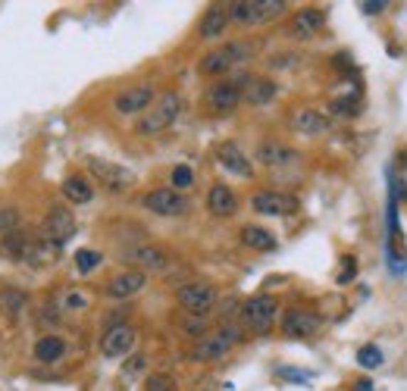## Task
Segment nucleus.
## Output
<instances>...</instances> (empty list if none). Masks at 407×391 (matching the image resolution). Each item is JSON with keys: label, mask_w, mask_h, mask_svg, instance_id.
<instances>
[{"label": "nucleus", "mask_w": 407, "mask_h": 391, "mask_svg": "<svg viewBox=\"0 0 407 391\" xmlns=\"http://www.w3.org/2000/svg\"><path fill=\"white\" fill-rule=\"evenodd\" d=\"M179 109H182V97H179L176 91H163L160 97L141 113V119L135 122V132L138 135H144V138L160 135V132H166L169 125L176 122Z\"/></svg>", "instance_id": "1"}, {"label": "nucleus", "mask_w": 407, "mask_h": 391, "mask_svg": "<svg viewBox=\"0 0 407 391\" xmlns=\"http://www.w3.org/2000/svg\"><path fill=\"white\" fill-rule=\"evenodd\" d=\"M285 0H235L229 4V19L238 26H263L285 13Z\"/></svg>", "instance_id": "2"}, {"label": "nucleus", "mask_w": 407, "mask_h": 391, "mask_svg": "<svg viewBox=\"0 0 407 391\" xmlns=\"http://www.w3.org/2000/svg\"><path fill=\"white\" fill-rule=\"evenodd\" d=\"M238 341H241V328L238 326H219V328H213V332L204 335V338H198V344L191 348V360H201V363L219 360V357L229 354Z\"/></svg>", "instance_id": "3"}, {"label": "nucleus", "mask_w": 407, "mask_h": 391, "mask_svg": "<svg viewBox=\"0 0 407 391\" xmlns=\"http://www.w3.org/2000/svg\"><path fill=\"white\" fill-rule=\"evenodd\" d=\"M85 166H88V172L94 176V182H100L107 191H113V194H122V191H129V188L135 185V172L120 166V163H110V160H104V156H88Z\"/></svg>", "instance_id": "4"}, {"label": "nucleus", "mask_w": 407, "mask_h": 391, "mask_svg": "<svg viewBox=\"0 0 407 391\" xmlns=\"http://www.w3.org/2000/svg\"><path fill=\"white\" fill-rule=\"evenodd\" d=\"M250 53H254V44H248V41H232V44L219 47V50H210L207 57L201 60V73H204V75H223V73H229L232 66L245 63Z\"/></svg>", "instance_id": "5"}, {"label": "nucleus", "mask_w": 407, "mask_h": 391, "mask_svg": "<svg viewBox=\"0 0 407 391\" xmlns=\"http://www.w3.org/2000/svg\"><path fill=\"white\" fill-rule=\"evenodd\" d=\"M176 301L185 313L204 319L210 310L216 307V288L210 285V282H188V285H182L176 291Z\"/></svg>", "instance_id": "6"}, {"label": "nucleus", "mask_w": 407, "mask_h": 391, "mask_svg": "<svg viewBox=\"0 0 407 391\" xmlns=\"http://www.w3.org/2000/svg\"><path fill=\"white\" fill-rule=\"evenodd\" d=\"M279 313V301L273 294H254L241 304V323H245L250 332H266L273 326Z\"/></svg>", "instance_id": "7"}, {"label": "nucleus", "mask_w": 407, "mask_h": 391, "mask_svg": "<svg viewBox=\"0 0 407 391\" xmlns=\"http://www.w3.org/2000/svg\"><path fill=\"white\" fill-rule=\"evenodd\" d=\"M241 88H245V75L219 78V82L210 85L204 100H207V107L213 109V113H232V109L241 104Z\"/></svg>", "instance_id": "8"}, {"label": "nucleus", "mask_w": 407, "mask_h": 391, "mask_svg": "<svg viewBox=\"0 0 407 391\" xmlns=\"http://www.w3.org/2000/svg\"><path fill=\"white\" fill-rule=\"evenodd\" d=\"M141 207L151 210L157 216H182L188 213V198L172 191V188H154V191H147L141 198Z\"/></svg>", "instance_id": "9"}, {"label": "nucleus", "mask_w": 407, "mask_h": 391, "mask_svg": "<svg viewBox=\"0 0 407 391\" xmlns=\"http://www.w3.org/2000/svg\"><path fill=\"white\" fill-rule=\"evenodd\" d=\"M73 235H75V219H73V213H69L66 207H53L51 213L44 216V223H41V238L44 241L63 247Z\"/></svg>", "instance_id": "10"}, {"label": "nucleus", "mask_w": 407, "mask_h": 391, "mask_svg": "<svg viewBox=\"0 0 407 391\" xmlns=\"http://www.w3.org/2000/svg\"><path fill=\"white\" fill-rule=\"evenodd\" d=\"M154 100H157V91L151 88V85H132V88H125V91L116 94L113 109L120 116H138V113H144Z\"/></svg>", "instance_id": "11"}, {"label": "nucleus", "mask_w": 407, "mask_h": 391, "mask_svg": "<svg viewBox=\"0 0 407 391\" xmlns=\"http://www.w3.org/2000/svg\"><path fill=\"white\" fill-rule=\"evenodd\" d=\"M125 263L141 272H163L169 266V254L154 245H135V247H125Z\"/></svg>", "instance_id": "12"}, {"label": "nucleus", "mask_w": 407, "mask_h": 391, "mask_svg": "<svg viewBox=\"0 0 407 391\" xmlns=\"http://www.w3.org/2000/svg\"><path fill=\"white\" fill-rule=\"evenodd\" d=\"M135 348V328L129 323H120V326H110L104 332V338H100V354L107 360H120L125 357L129 350Z\"/></svg>", "instance_id": "13"}, {"label": "nucleus", "mask_w": 407, "mask_h": 391, "mask_svg": "<svg viewBox=\"0 0 407 391\" xmlns=\"http://www.w3.org/2000/svg\"><path fill=\"white\" fill-rule=\"evenodd\" d=\"M319 326H323L319 313L304 310V307H292L282 316V332L292 335V338H310V335L319 332Z\"/></svg>", "instance_id": "14"}, {"label": "nucleus", "mask_w": 407, "mask_h": 391, "mask_svg": "<svg viewBox=\"0 0 407 391\" xmlns=\"http://www.w3.org/2000/svg\"><path fill=\"white\" fill-rule=\"evenodd\" d=\"M250 207L263 216H288L297 210V200L292 194H282V191H257L250 198Z\"/></svg>", "instance_id": "15"}, {"label": "nucleus", "mask_w": 407, "mask_h": 391, "mask_svg": "<svg viewBox=\"0 0 407 391\" xmlns=\"http://www.w3.org/2000/svg\"><path fill=\"white\" fill-rule=\"evenodd\" d=\"M144 285H147V272L122 269V272H116V276L107 282V297H113V301H125V297L138 294Z\"/></svg>", "instance_id": "16"}, {"label": "nucleus", "mask_w": 407, "mask_h": 391, "mask_svg": "<svg viewBox=\"0 0 407 391\" xmlns=\"http://www.w3.org/2000/svg\"><path fill=\"white\" fill-rule=\"evenodd\" d=\"M216 163L226 172H232V176H241V178L254 176V166H250V160L245 156V151L235 144V141H223V144L216 147Z\"/></svg>", "instance_id": "17"}, {"label": "nucleus", "mask_w": 407, "mask_h": 391, "mask_svg": "<svg viewBox=\"0 0 407 391\" xmlns=\"http://www.w3.org/2000/svg\"><path fill=\"white\" fill-rule=\"evenodd\" d=\"M323 22H326V13L317 10V6L297 10L292 16V22H288V35H292L295 41H307V38H313L319 28H323Z\"/></svg>", "instance_id": "18"}, {"label": "nucleus", "mask_w": 407, "mask_h": 391, "mask_svg": "<svg viewBox=\"0 0 407 391\" xmlns=\"http://www.w3.org/2000/svg\"><path fill=\"white\" fill-rule=\"evenodd\" d=\"M276 82L263 75H245V88H241V100L248 107H266L273 97H276Z\"/></svg>", "instance_id": "19"}, {"label": "nucleus", "mask_w": 407, "mask_h": 391, "mask_svg": "<svg viewBox=\"0 0 407 391\" xmlns=\"http://www.w3.org/2000/svg\"><path fill=\"white\" fill-rule=\"evenodd\" d=\"M35 235H28L26 229H13L0 238V250L13 260H28L31 263V254H35Z\"/></svg>", "instance_id": "20"}, {"label": "nucleus", "mask_w": 407, "mask_h": 391, "mask_svg": "<svg viewBox=\"0 0 407 391\" xmlns=\"http://www.w3.org/2000/svg\"><path fill=\"white\" fill-rule=\"evenodd\" d=\"M207 210L213 216H232L235 210H238V198H235V191L229 185H213L207 191Z\"/></svg>", "instance_id": "21"}, {"label": "nucleus", "mask_w": 407, "mask_h": 391, "mask_svg": "<svg viewBox=\"0 0 407 391\" xmlns=\"http://www.w3.org/2000/svg\"><path fill=\"white\" fill-rule=\"evenodd\" d=\"M226 26H229V10H226V6H219V4H213L207 13L201 16L198 35L204 38V41H210V38H219V35H223Z\"/></svg>", "instance_id": "22"}, {"label": "nucleus", "mask_w": 407, "mask_h": 391, "mask_svg": "<svg viewBox=\"0 0 407 391\" xmlns=\"http://www.w3.org/2000/svg\"><path fill=\"white\" fill-rule=\"evenodd\" d=\"M295 132H301V135H323V132H329V116L319 113V109H313V107L297 109Z\"/></svg>", "instance_id": "23"}, {"label": "nucleus", "mask_w": 407, "mask_h": 391, "mask_svg": "<svg viewBox=\"0 0 407 391\" xmlns=\"http://www.w3.org/2000/svg\"><path fill=\"white\" fill-rule=\"evenodd\" d=\"M257 160H260L263 166H288V163L297 160V154L292 147L279 144V141H263V144L257 147Z\"/></svg>", "instance_id": "24"}, {"label": "nucleus", "mask_w": 407, "mask_h": 391, "mask_svg": "<svg viewBox=\"0 0 407 391\" xmlns=\"http://www.w3.org/2000/svg\"><path fill=\"white\" fill-rule=\"evenodd\" d=\"M31 357H35L38 363H57V360L66 357V341L57 338V335H44V338L35 341Z\"/></svg>", "instance_id": "25"}, {"label": "nucleus", "mask_w": 407, "mask_h": 391, "mask_svg": "<svg viewBox=\"0 0 407 391\" xmlns=\"http://www.w3.org/2000/svg\"><path fill=\"white\" fill-rule=\"evenodd\" d=\"M241 245L254 247V250H273L276 247V238H273V232L263 229V225H245V229H241Z\"/></svg>", "instance_id": "26"}, {"label": "nucleus", "mask_w": 407, "mask_h": 391, "mask_svg": "<svg viewBox=\"0 0 407 391\" xmlns=\"http://www.w3.org/2000/svg\"><path fill=\"white\" fill-rule=\"evenodd\" d=\"M63 194H66L73 203H88L94 198V188L88 178H82V176H69L66 182H63Z\"/></svg>", "instance_id": "27"}, {"label": "nucleus", "mask_w": 407, "mask_h": 391, "mask_svg": "<svg viewBox=\"0 0 407 391\" xmlns=\"http://www.w3.org/2000/svg\"><path fill=\"white\" fill-rule=\"evenodd\" d=\"M0 307L16 316V313H22L28 307V297L22 291H16V288H4V291H0Z\"/></svg>", "instance_id": "28"}, {"label": "nucleus", "mask_w": 407, "mask_h": 391, "mask_svg": "<svg viewBox=\"0 0 407 391\" xmlns=\"http://www.w3.org/2000/svg\"><path fill=\"white\" fill-rule=\"evenodd\" d=\"M357 363L364 366V370H379V366L386 363V357H382V350L376 348V344H364V348L357 350Z\"/></svg>", "instance_id": "29"}, {"label": "nucleus", "mask_w": 407, "mask_h": 391, "mask_svg": "<svg viewBox=\"0 0 407 391\" xmlns=\"http://www.w3.org/2000/svg\"><path fill=\"white\" fill-rule=\"evenodd\" d=\"M169 182H172V191H179V194L188 191V188L194 185V169L185 166V163H179V166L172 169V178H169Z\"/></svg>", "instance_id": "30"}, {"label": "nucleus", "mask_w": 407, "mask_h": 391, "mask_svg": "<svg viewBox=\"0 0 407 391\" xmlns=\"http://www.w3.org/2000/svg\"><path fill=\"white\" fill-rule=\"evenodd\" d=\"M100 260H104V257H100V250L82 247V250L75 254V269H78V272H91V269H97V266H100Z\"/></svg>", "instance_id": "31"}, {"label": "nucleus", "mask_w": 407, "mask_h": 391, "mask_svg": "<svg viewBox=\"0 0 407 391\" xmlns=\"http://www.w3.org/2000/svg\"><path fill=\"white\" fill-rule=\"evenodd\" d=\"M329 109H332L335 116H354L360 109V97L357 94H348V97H335L332 104H329Z\"/></svg>", "instance_id": "32"}, {"label": "nucleus", "mask_w": 407, "mask_h": 391, "mask_svg": "<svg viewBox=\"0 0 407 391\" xmlns=\"http://www.w3.org/2000/svg\"><path fill=\"white\" fill-rule=\"evenodd\" d=\"M19 229V210L16 207H0V235Z\"/></svg>", "instance_id": "33"}, {"label": "nucleus", "mask_w": 407, "mask_h": 391, "mask_svg": "<svg viewBox=\"0 0 407 391\" xmlns=\"http://www.w3.org/2000/svg\"><path fill=\"white\" fill-rule=\"evenodd\" d=\"M144 391H176V382H172V379H169V375L157 373V375H151V379H147V385H144Z\"/></svg>", "instance_id": "34"}, {"label": "nucleus", "mask_w": 407, "mask_h": 391, "mask_svg": "<svg viewBox=\"0 0 407 391\" xmlns=\"http://www.w3.org/2000/svg\"><path fill=\"white\" fill-rule=\"evenodd\" d=\"M354 276H357V260H354V257H344L342 272H339V285H348V282H354Z\"/></svg>", "instance_id": "35"}, {"label": "nucleus", "mask_w": 407, "mask_h": 391, "mask_svg": "<svg viewBox=\"0 0 407 391\" xmlns=\"http://www.w3.org/2000/svg\"><path fill=\"white\" fill-rule=\"evenodd\" d=\"M63 307H66V310H85V307H88V297L78 294V291H69L66 301H63Z\"/></svg>", "instance_id": "36"}, {"label": "nucleus", "mask_w": 407, "mask_h": 391, "mask_svg": "<svg viewBox=\"0 0 407 391\" xmlns=\"http://www.w3.org/2000/svg\"><path fill=\"white\" fill-rule=\"evenodd\" d=\"M279 375H282V379H295L297 385H307V382H310V375L301 373V370H279Z\"/></svg>", "instance_id": "37"}, {"label": "nucleus", "mask_w": 407, "mask_h": 391, "mask_svg": "<svg viewBox=\"0 0 407 391\" xmlns=\"http://www.w3.org/2000/svg\"><path fill=\"white\" fill-rule=\"evenodd\" d=\"M386 0H366V4H360V10H364L366 16H376V13H382V10H386Z\"/></svg>", "instance_id": "38"}, {"label": "nucleus", "mask_w": 407, "mask_h": 391, "mask_svg": "<svg viewBox=\"0 0 407 391\" xmlns=\"http://www.w3.org/2000/svg\"><path fill=\"white\" fill-rule=\"evenodd\" d=\"M138 370H144V357H135L129 366H125V373H138Z\"/></svg>", "instance_id": "39"}, {"label": "nucleus", "mask_w": 407, "mask_h": 391, "mask_svg": "<svg viewBox=\"0 0 407 391\" xmlns=\"http://www.w3.org/2000/svg\"><path fill=\"white\" fill-rule=\"evenodd\" d=\"M354 391H373V382H370V379H360Z\"/></svg>", "instance_id": "40"}]
</instances>
